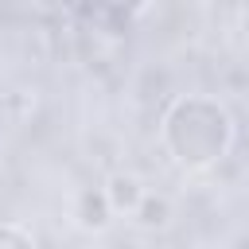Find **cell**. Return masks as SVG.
<instances>
[{"mask_svg": "<svg viewBox=\"0 0 249 249\" xmlns=\"http://www.w3.org/2000/svg\"><path fill=\"white\" fill-rule=\"evenodd\" d=\"M237 140V124L230 109L210 93H183L167 105L160 121V144L179 171H210L218 167Z\"/></svg>", "mask_w": 249, "mask_h": 249, "instance_id": "6da1fadb", "label": "cell"}, {"mask_svg": "<svg viewBox=\"0 0 249 249\" xmlns=\"http://www.w3.org/2000/svg\"><path fill=\"white\" fill-rule=\"evenodd\" d=\"M113 218H117V214L109 210V198H105L101 187H82V191H78V198H74V222H78L86 233L109 230Z\"/></svg>", "mask_w": 249, "mask_h": 249, "instance_id": "7a4b0ae2", "label": "cell"}, {"mask_svg": "<svg viewBox=\"0 0 249 249\" xmlns=\"http://www.w3.org/2000/svg\"><path fill=\"white\" fill-rule=\"evenodd\" d=\"M105 198H109V210L113 214H128L132 218V210L140 206V198H144V183H140V175H132V171H113L109 179H105Z\"/></svg>", "mask_w": 249, "mask_h": 249, "instance_id": "3957f363", "label": "cell"}, {"mask_svg": "<svg viewBox=\"0 0 249 249\" xmlns=\"http://www.w3.org/2000/svg\"><path fill=\"white\" fill-rule=\"evenodd\" d=\"M237 249H249V233H241V237H237Z\"/></svg>", "mask_w": 249, "mask_h": 249, "instance_id": "8992f818", "label": "cell"}, {"mask_svg": "<svg viewBox=\"0 0 249 249\" xmlns=\"http://www.w3.org/2000/svg\"><path fill=\"white\" fill-rule=\"evenodd\" d=\"M171 218H175V206H171V198L160 195V191H144L140 206L132 210V222H136L140 230H167Z\"/></svg>", "mask_w": 249, "mask_h": 249, "instance_id": "277c9868", "label": "cell"}, {"mask_svg": "<svg viewBox=\"0 0 249 249\" xmlns=\"http://www.w3.org/2000/svg\"><path fill=\"white\" fill-rule=\"evenodd\" d=\"M0 249H39V245H35V237H31L23 226L0 222Z\"/></svg>", "mask_w": 249, "mask_h": 249, "instance_id": "5b68a950", "label": "cell"}]
</instances>
